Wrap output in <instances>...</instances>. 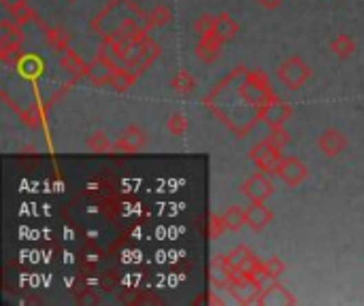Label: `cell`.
<instances>
[{
  "instance_id": "obj_1",
  "label": "cell",
  "mask_w": 364,
  "mask_h": 306,
  "mask_svg": "<svg viewBox=\"0 0 364 306\" xmlns=\"http://www.w3.org/2000/svg\"><path fill=\"white\" fill-rule=\"evenodd\" d=\"M23 43V30L21 26L13 23L11 19H3L0 23V58L5 64H13L17 68L21 54L19 47Z\"/></svg>"
},
{
  "instance_id": "obj_4",
  "label": "cell",
  "mask_w": 364,
  "mask_h": 306,
  "mask_svg": "<svg viewBox=\"0 0 364 306\" xmlns=\"http://www.w3.org/2000/svg\"><path fill=\"white\" fill-rule=\"evenodd\" d=\"M158 56H160V45H158L152 37H145V39L141 41V47H139V51H136V56L128 62L126 68L132 70L134 74H141Z\"/></svg>"
},
{
  "instance_id": "obj_17",
  "label": "cell",
  "mask_w": 364,
  "mask_h": 306,
  "mask_svg": "<svg viewBox=\"0 0 364 306\" xmlns=\"http://www.w3.org/2000/svg\"><path fill=\"white\" fill-rule=\"evenodd\" d=\"M354 49H356V45H354V41L347 34H338L330 43V51L336 58H350L354 54Z\"/></svg>"
},
{
  "instance_id": "obj_23",
  "label": "cell",
  "mask_w": 364,
  "mask_h": 306,
  "mask_svg": "<svg viewBox=\"0 0 364 306\" xmlns=\"http://www.w3.org/2000/svg\"><path fill=\"white\" fill-rule=\"evenodd\" d=\"M260 268H262V262L256 258L254 253H250L247 258L241 262V266L236 268V272H239V274H245V276H254Z\"/></svg>"
},
{
  "instance_id": "obj_9",
  "label": "cell",
  "mask_w": 364,
  "mask_h": 306,
  "mask_svg": "<svg viewBox=\"0 0 364 306\" xmlns=\"http://www.w3.org/2000/svg\"><path fill=\"white\" fill-rule=\"evenodd\" d=\"M245 221L254 232H260L273 221V213L264 207V202H252V207L245 209Z\"/></svg>"
},
{
  "instance_id": "obj_5",
  "label": "cell",
  "mask_w": 364,
  "mask_h": 306,
  "mask_svg": "<svg viewBox=\"0 0 364 306\" xmlns=\"http://www.w3.org/2000/svg\"><path fill=\"white\" fill-rule=\"evenodd\" d=\"M290 117H292V107L285 105V102L273 98L271 102H266V105L260 109L258 119H262L264 123H269L271 127H281Z\"/></svg>"
},
{
  "instance_id": "obj_28",
  "label": "cell",
  "mask_w": 364,
  "mask_h": 306,
  "mask_svg": "<svg viewBox=\"0 0 364 306\" xmlns=\"http://www.w3.org/2000/svg\"><path fill=\"white\" fill-rule=\"evenodd\" d=\"M262 270H264L266 274H269V276L277 278L279 274H283L285 266H283V262H281L279 258H269V260H264V262H262Z\"/></svg>"
},
{
  "instance_id": "obj_14",
  "label": "cell",
  "mask_w": 364,
  "mask_h": 306,
  "mask_svg": "<svg viewBox=\"0 0 364 306\" xmlns=\"http://www.w3.org/2000/svg\"><path fill=\"white\" fill-rule=\"evenodd\" d=\"M256 164H258V168H260L262 172H266V174H271V172H279V168H281V164H283L281 149H277V147L269 149V151H266L264 156L260 158V160H256Z\"/></svg>"
},
{
  "instance_id": "obj_18",
  "label": "cell",
  "mask_w": 364,
  "mask_h": 306,
  "mask_svg": "<svg viewBox=\"0 0 364 306\" xmlns=\"http://www.w3.org/2000/svg\"><path fill=\"white\" fill-rule=\"evenodd\" d=\"M47 43H50V47L58 51V54H64L70 43V34L62 28H50L47 30Z\"/></svg>"
},
{
  "instance_id": "obj_25",
  "label": "cell",
  "mask_w": 364,
  "mask_h": 306,
  "mask_svg": "<svg viewBox=\"0 0 364 306\" xmlns=\"http://www.w3.org/2000/svg\"><path fill=\"white\" fill-rule=\"evenodd\" d=\"M250 253H252V251H250L245 245H239L232 253H228V255H226V264H228V268L236 270V268L241 266V262L245 260Z\"/></svg>"
},
{
  "instance_id": "obj_12",
  "label": "cell",
  "mask_w": 364,
  "mask_h": 306,
  "mask_svg": "<svg viewBox=\"0 0 364 306\" xmlns=\"http://www.w3.org/2000/svg\"><path fill=\"white\" fill-rule=\"evenodd\" d=\"M60 68L62 70H66L70 76H85V72H88V66H85V62L81 60V56L79 54H75V51H70V49H66L64 54H62V58H60Z\"/></svg>"
},
{
  "instance_id": "obj_11",
  "label": "cell",
  "mask_w": 364,
  "mask_h": 306,
  "mask_svg": "<svg viewBox=\"0 0 364 306\" xmlns=\"http://www.w3.org/2000/svg\"><path fill=\"white\" fill-rule=\"evenodd\" d=\"M222 43L215 34H209V37H201L199 45H196V56L199 60L203 62H215L217 56H220V51H222Z\"/></svg>"
},
{
  "instance_id": "obj_29",
  "label": "cell",
  "mask_w": 364,
  "mask_h": 306,
  "mask_svg": "<svg viewBox=\"0 0 364 306\" xmlns=\"http://www.w3.org/2000/svg\"><path fill=\"white\" fill-rule=\"evenodd\" d=\"M34 17H37V13H34V11H32V9H30L28 5H26V7H21V9L13 11L9 19H11L13 23H17V26H23V23H28V21H32Z\"/></svg>"
},
{
  "instance_id": "obj_15",
  "label": "cell",
  "mask_w": 364,
  "mask_h": 306,
  "mask_svg": "<svg viewBox=\"0 0 364 306\" xmlns=\"http://www.w3.org/2000/svg\"><path fill=\"white\" fill-rule=\"evenodd\" d=\"M136 79H139V74H134V72L128 70L126 66H124V68H117V72H115V76H113V81H111V88H113L115 92H128V90L134 85Z\"/></svg>"
},
{
  "instance_id": "obj_16",
  "label": "cell",
  "mask_w": 364,
  "mask_h": 306,
  "mask_svg": "<svg viewBox=\"0 0 364 306\" xmlns=\"http://www.w3.org/2000/svg\"><path fill=\"white\" fill-rule=\"evenodd\" d=\"M222 219L226 223V229H232V232H236V229L243 227V223L245 221V209L236 207V204H232V207H228L224 213H222Z\"/></svg>"
},
{
  "instance_id": "obj_33",
  "label": "cell",
  "mask_w": 364,
  "mask_h": 306,
  "mask_svg": "<svg viewBox=\"0 0 364 306\" xmlns=\"http://www.w3.org/2000/svg\"><path fill=\"white\" fill-rule=\"evenodd\" d=\"M258 3L262 7H266V9H275V7H279L283 3V0H258Z\"/></svg>"
},
{
  "instance_id": "obj_2",
  "label": "cell",
  "mask_w": 364,
  "mask_h": 306,
  "mask_svg": "<svg viewBox=\"0 0 364 306\" xmlns=\"http://www.w3.org/2000/svg\"><path fill=\"white\" fill-rule=\"evenodd\" d=\"M277 76H279V81H281L287 90H301V88L307 83L309 76H311V70H309V66H307L301 58L292 56V58H287V60L277 68Z\"/></svg>"
},
{
  "instance_id": "obj_8",
  "label": "cell",
  "mask_w": 364,
  "mask_h": 306,
  "mask_svg": "<svg viewBox=\"0 0 364 306\" xmlns=\"http://www.w3.org/2000/svg\"><path fill=\"white\" fill-rule=\"evenodd\" d=\"M143 147H145V134L141 132V127L130 125V127H126V130L121 132V136L115 141L113 151L134 153V151H139V149H143Z\"/></svg>"
},
{
  "instance_id": "obj_27",
  "label": "cell",
  "mask_w": 364,
  "mask_h": 306,
  "mask_svg": "<svg viewBox=\"0 0 364 306\" xmlns=\"http://www.w3.org/2000/svg\"><path fill=\"white\" fill-rule=\"evenodd\" d=\"M224 229H226V223H224L222 215H211V219H209V238L217 241L224 234Z\"/></svg>"
},
{
  "instance_id": "obj_13",
  "label": "cell",
  "mask_w": 364,
  "mask_h": 306,
  "mask_svg": "<svg viewBox=\"0 0 364 306\" xmlns=\"http://www.w3.org/2000/svg\"><path fill=\"white\" fill-rule=\"evenodd\" d=\"M239 32V26H236V21L232 19V15L230 13H220L215 17V30H213V34L220 39V41H230L234 34Z\"/></svg>"
},
{
  "instance_id": "obj_21",
  "label": "cell",
  "mask_w": 364,
  "mask_h": 306,
  "mask_svg": "<svg viewBox=\"0 0 364 306\" xmlns=\"http://www.w3.org/2000/svg\"><path fill=\"white\" fill-rule=\"evenodd\" d=\"M113 145L115 143H111V139L103 132H96L88 139V149L94 153H109V151H113Z\"/></svg>"
},
{
  "instance_id": "obj_19",
  "label": "cell",
  "mask_w": 364,
  "mask_h": 306,
  "mask_svg": "<svg viewBox=\"0 0 364 306\" xmlns=\"http://www.w3.org/2000/svg\"><path fill=\"white\" fill-rule=\"evenodd\" d=\"M17 70H19L23 76L32 79V76H37V74L43 70V62H41V58H37V56H21V60H19V64H17Z\"/></svg>"
},
{
  "instance_id": "obj_6",
  "label": "cell",
  "mask_w": 364,
  "mask_h": 306,
  "mask_svg": "<svg viewBox=\"0 0 364 306\" xmlns=\"http://www.w3.org/2000/svg\"><path fill=\"white\" fill-rule=\"evenodd\" d=\"M273 183L266 178V172L252 174L245 183H243V194H245L252 202H264L269 196H273Z\"/></svg>"
},
{
  "instance_id": "obj_20",
  "label": "cell",
  "mask_w": 364,
  "mask_h": 306,
  "mask_svg": "<svg viewBox=\"0 0 364 306\" xmlns=\"http://www.w3.org/2000/svg\"><path fill=\"white\" fill-rule=\"evenodd\" d=\"M171 88L179 94H188L196 88V81H194V76L188 70H179L173 79H171Z\"/></svg>"
},
{
  "instance_id": "obj_3",
  "label": "cell",
  "mask_w": 364,
  "mask_h": 306,
  "mask_svg": "<svg viewBox=\"0 0 364 306\" xmlns=\"http://www.w3.org/2000/svg\"><path fill=\"white\" fill-rule=\"evenodd\" d=\"M117 64L105 54V51L101 49V54L96 56L90 64H88V72L85 76L94 83V85H111L113 81V76L117 72Z\"/></svg>"
},
{
  "instance_id": "obj_32",
  "label": "cell",
  "mask_w": 364,
  "mask_h": 306,
  "mask_svg": "<svg viewBox=\"0 0 364 306\" xmlns=\"http://www.w3.org/2000/svg\"><path fill=\"white\" fill-rule=\"evenodd\" d=\"M0 3H3V7H5L9 13H13V11H17V9H21V7H26L28 0H0Z\"/></svg>"
},
{
  "instance_id": "obj_10",
  "label": "cell",
  "mask_w": 364,
  "mask_h": 306,
  "mask_svg": "<svg viewBox=\"0 0 364 306\" xmlns=\"http://www.w3.org/2000/svg\"><path fill=\"white\" fill-rule=\"evenodd\" d=\"M318 145H320V149L326 153L328 158H336L338 153H341L347 147V141H345V136L338 132V130H334V127H328V130L320 136Z\"/></svg>"
},
{
  "instance_id": "obj_7",
  "label": "cell",
  "mask_w": 364,
  "mask_h": 306,
  "mask_svg": "<svg viewBox=\"0 0 364 306\" xmlns=\"http://www.w3.org/2000/svg\"><path fill=\"white\" fill-rule=\"evenodd\" d=\"M277 174L281 176V181L285 185L299 187L305 181V178H307L309 170H307V166L299 158H283V164H281V168H279Z\"/></svg>"
},
{
  "instance_id": "obj_31",
  "label": "cell",
  "mask_w": 364,
  "mask_h": 306,
  "mask_svg": "<svg viewBox=\"0 0 364 306\" xmlns=\"http://www.w3.org/2000/svg\"><path fill=\"white\" fill-rule=\"evenodd\" d=\"M273 147H275V145H273V143H271L269 139H264V141H260V143H258L256 147H252V151H250V158H252V160L256 162V160H260V158L264 156V153H266V151H269V149H273Z\"/></svg>"
},
{
  "instance_id": "obj_30",
  "label": "cell",
  "mask_w": 364,
  "mask_h": 306,
  "mask_svg": "<svg viewBox=\"0 0 364 306\" xmlns=\"http://www.w3.org/2000/svg\"><path fill=\"white\" fill-rule=\"evenodd\" d=\"M269 139L277 149H281V147H285L287 143H290V134L285 132V127L281 125V127H271V134L266 136Z\"/></svg>"
},
{
  "instance_id": "obj_26",
  "label": "cell",
  "mask_w": 364,
  "mask_h": 306,
  "mask_svg": "<svg viewBox=\"0 0 364 306\" xmlns=\"http://www.w3.org/2000/svg\"><path fill=\"white\" fill-rule=\"evenodd\" d=\"M194 28H196V34H199V37H209V34H213V30H215V17H211V15L199 17Z\"/></svg>"
},
{
  "instance_id": "obj_22",
  "label": "cell",
  "mask_w": 364,
  "mask_h": 306,
  "mask_svg": "<svg viewBox=\"0 0 364 306\" xmlns=\"http://www.w3.org/2000/svg\"><path fill=\"white\" fill-rule=\"evenodd\" d=\"M148 15H150L152 26H164V23L171 21V17H173L171 9H168L166 5H156V7H154V11H150Z\"/></svg>"
},
{
  "instance_id": "obj_24",
  "label": "cell",
  "mask_w": 364,
  "mask_h": 306,
  "mask_svg": "<svg viewBox=\"0 0 364 306\" xmlns=\"http://www.w3.org/2000/svg\"><path fill=\"white\" fill-rule=\"evenodd\" d=\"M168 130H171V134L175 136H183L185 130H188V119L181 115V113H173L171 117H168Z\"/></svg>"
}]
</instances>
